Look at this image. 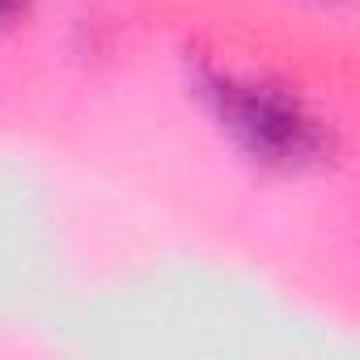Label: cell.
Here are the masks:
<instances>
[{
    "mask_svg": "<svg viewBox=\"0 0 360 360\" xmlns=\"http://www.w3.org/2000/svg\"><path fill=\"white\" fill-rule=\"evenodd\" d=\"M204 94L212 98V110H217L221 127L263 165L301 169V165L318 161L322 148H326L322 123L301 106V98H292L280 85L233 81V77L208 72Z\"/></svg>",
    "mask_w": 360,
    "mask_h": 360,
    "instance_id": "obj_1",
    "label": "cell"
},
{
    "mask_svg": "<svg viewBox=\"0 0 360 360\" xmlns=\"http://www.w3.org/2000/svg\"><path fill=\"white\" fill-rule=\"evenodd\" d=\"M26 5H30V0H0V22H13Z\"/></svg>",
    "mask_w": 360,
    "mask_h": 360,
    "instance_id": "obj_2",
    "label": "cell"
}]
</instances>
